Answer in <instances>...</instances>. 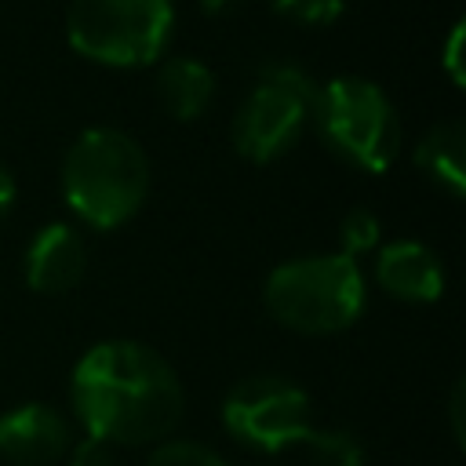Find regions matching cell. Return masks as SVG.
Here are the masks:
<instances>
[{
	"mask_svg": "<svg viewBox=\"0 0 466 466\" xmlns=\"http://www.w3.org/2000/svg\"><path fill=\"white\" fill-rule=\"evenodd\" d=\"M69 408L87 437L109 448H138L171 437L186 411V393L175 368L153 346L106 339L73 364Z\"/></svg>",
	"mask_w": 466,
	"mask_h": 466,
	"instance_id": "1",
	"label": "cell"
},
{
	"mask_svg": "<svg viewBox=\"0 0 466 466\" xmlns=\"http://www.w3.org/2000/svg\"><path fill=\"white\" fill-rule=\"evenodd\" d=\"M66 208L91 229H116L138 215L149 197V157L120 127H84L62 157Z\"/></svg>",
	"mask_w": 466,
	"mask_h": 466,
	"instance_id": "2",
	"label": "cell"
},
{
	"mask_svg": "<svg viewBox=\"0 0 466 466\" xmlns=\"http://www.w3.org/2000/svg\"><path fill=\"white\" fill-rule=\"evenodd\" d=\"M266 313L295 335H339L368 306L360 262L342 251L299 255L269 269L262 284Z\"/></svg>",
	"mask_w": 466,
	"mask_h": 466,
	"instance_id": "3",
	"label": "cell"
},
{
	"mask_svg": "<svg viewBox=\"0 0 466 466\" xmlns=\"http://www.w3.org/2000/svg\"><path fill=\"white\" fill-rule=\"evenodd\" d=\"M309 124L317 127L331 157H339L342 164L364 175L390 171L404 142L400 116L390 95L375 80L353 73L331 76L317 87V106Z\"/></svg>",
	"mask_w": 466,
	"mask_h": 466,
	"instance_id": "4",
	"label": "cell"
},
{
	"mask_svg": "<svg viewBox=\"0 0 466 466\" xmlns=\"http://www.w3.org/2000/svg\"><path fill=\"white\" fill-rule=\"evenodd\" d=\"M175 33L171 0H69V47L109 69H142L164 58Z\"/></svg>",
	"mask_w": 466,
	"mask_h": 466,
	"instance_id": "5",
	"label": "cell"
},
{
	"mask_svg": "<svg viewBox=\"0 0 466 466\" xmlns=\"http://www.w3.org/2000/svg\"><path fill=\"white\" fill-rule=\"evenodd\" d=\"M317 80L295 62H266L255 73L251 91L240 98L229 142L248 164H277L288 157L313 120Z\"/></svg>",
	"mask_w": 466,
	"mask_h": 466,
	"instance_id": "6",
	"label": "cell"
},
{
	"mask_svg": "<svg viewBox=\"0 0 466 466\" xmlns=\"http://www.w3.org/2000/svg\"><path fill=\"white\" fill-rule=\"evenodd\" d=\"M222 430L248 451L277 455L309 437L313 400L309 393L284 375H248L226 390L218 408Z\"/></svg>",
	"mask_w": 466,
	"mask_h": 466,
	"instance_id": "7",
	"label": "cell"
},
{
	"mask_svg": "<svg viewBox=\"0 0 466 466\" xmlns=\"http://www.w3.org/2000/svg\"><path fill=\"white\" fill-rule=\"evenodd\" d=\"M69 419L44 400H29L0 415V459L11 466H51L69 451Z\"/></svg>",
	"mask_w": 466,
	"mask_h": 466,
	"instance_id": "8",
	"label": "cell"
},
{
	"mask_svg": "<svg viewBox=\"0 0 466 466\" xmlns=\"http://www.w3.org/2000/svg\"><path fill=\"white\" fill-rule=\"evenodd\" d=\"M375 284L408 306H430L444 295V262L422 240H390L375 255Z\"/></svg>",
	"mask_w": 466,
	"mask_h": 466,
	"instance_id": "9",
	"label": "cell"
},
{
	"mask_svg": "<svg viewBox=\"0 0 466 466\" xmlns=\"http://www.w3.org/2000/svg\"><path fill=\"white\" fill-rule=\"evenodd\" d=\"M87 269V248L76 226L47 222L33 233L25 248V284L36 295H66L80 284Z\"/></svg>",
	"mask_w": 466,
	"mask_h": 466,
	"instance_id": "10",
	"label": "cell"
},
{
	"mask_svg": "<svg viewBox=\"0 0 466 466\" xmlns=\"http://www.w3.org/2000/svg\"><path fill=\"white\" fill-rule=\"evenodd\" d=\"M415 171L448 193L451 200L466 197V124L462 120H441L433 124L411 149Z\"/></svg>",
	"mask_w": 466,
	"mask_h": 466,
	"instance_id": "11",
	"label": "cell"
},
{
	"mask_svg": "<svg viewBox=\"0 0 466 466\" xmlns=\"http://www.w3.org/2000/svg\"><path fill=\"white\" fill-rule=\"evenodd\" d=\"M215 98V73L193 58V55H175L164 58L157 69V102L171 120H197L208 113Z\"/></svg>",
	"mask_w": 466,
	"mask_h": 466,
	"instance_id": "12",
	"label": "cell"
},
{
	"mask_svg": "<svg viewBox=\"0 0 466 466\" xmlns=\"http://www.w3.org/2000/svg\"><path fill=\"white\" fill-rule=\"evenodd\" d=\"M302 444L309 448V459L317 466H364V444L350 430L313 426Z\"/></svg>",
	"mask_w": 466,
	"mask_h": 466,
	"instance_id": "13",
	"label": "cell"
},
{
	"mask_svg": "<svg viewBox=\"0 0 466 466\" xmlns=\"http://www.w3.org/2000/svg\"><path fill=\"white\" fill-rule=\"evenodd\" d=\"M379 240H382V222H379L375 211L353 208V211L342 215V222H339V251L342 255H350V258L360 262V255L375 251Z\"/></svg>",
	"mask_w": 466,
	"mask_h": 466,
	"instance_id": "14",
	"label": "cell"
},
{
	"mask_svg": "<svg viewBox=\"0 0 466 466\" xmlns=\"http://www.w3.org/2000/svg\"><path fill=\"white\" fill-rule=\"evenodd\" d=\"M146 466H233V462L222 459L215 448H208V444H200V441L167 437V441L153 444Z\"/></svg>",
	"mask_w": 466,
	"mask_h": 466,
	"instance_id": "15",
	"label": "cell"
},
{
	"mask_svg": "<svg viewBox=\"0 0 466 466\" xmlns=\"http://www.w3.org/2000/svg\"><path fill=\"white\" fill-rule=\"evenodd\" d=\"M269 4L280 18H288L295 25H306V29L331 25L346 11V0H269Z\"/></svg>",
	"mask_w": 466,
	"mask_h": 466,
	"instance_id": "16",
	"label": "cell"
},
{
	"mask_svg": "<svg viewBox=\"0 0 466 466\" xmlns=\"http://www.w3.org/2000/svg\"><path fill=\"white\" fill-rule=\"evenodd\" d=\"M462 47H466V25L455 22L448 40H444V51H441V66L448 73V80L455 87H466V62H462Z\"/></svg>",
	"mask_w": 466,
	"mask_h": 466,
	"instance_id": "17",
	"label": "cell"
},
{
	"mask_svg": "<svg viewBox=\"0 0 466 466\" xmlns=\"http://www.w3.org/2000/svg\"><path fill=\"white\" fill-rule=\"evenodd\" d=\"M66 459H69V466H116L113 448L106 441H95V437H84V441L69 444Z\"/></svg>",
	"mask_w": 466,
	"mask_h": 466,
	"instance_id": "18",
	"label": "cell"
},
{
	"mask_svg": "<svg viewBox=\"0 0 466 466\" xmlns=\"http://www.w3.org/2000/svg\"><path fill=\"white\" fill-rule=\"evenodd\" d=\"M448 426H451L455 444L462 448L466 444V379H455V386L448 393Z\"/></svg>",
	"mask_w": 466,
	"mask_h": 466,
	"instance_id": "19",
	"label": "cell"
},
{
	"mask_svg": "<svg viewBox=\"0 0 466 466\" xmlns=\"http://www.w3.org/2000/svg\"><path fill=\"white\" fill-rule=\"evenodd\" d=\"M15 197H18V186H15V175L0 164V222L11 215V208H15Z\"/></svg>",
	"mask_w": 466,
	"mask_h": 466,
	"instance_id": "20",
	"label": "cell"
},
{
	"mask_svg": "<svg viewBox=\"0 0 466 466\" xmlns=\"http://www.w3.org/2000/svg\"><path fill=\"white\" fill-rule=\"evenodd\" d=\"M200 7H204L211 18H222V15H229V11L237 7V0H200Z\"/></svg>",
	"mask_w": 466,
	"mask_h": 466,
	"instance_id": "21",
	"label": "cell"
}]
</instances>
